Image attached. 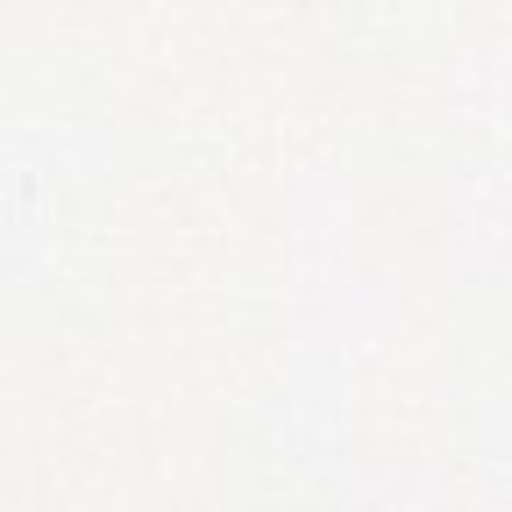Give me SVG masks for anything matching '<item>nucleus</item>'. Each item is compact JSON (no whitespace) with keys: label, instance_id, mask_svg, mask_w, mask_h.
I'll use <instances>...</instances> for the list:
<instances>
[]
</instances>
